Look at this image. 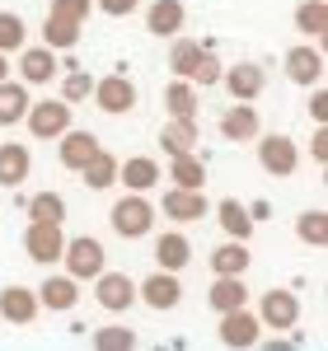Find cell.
<instances>
[{"label": "cell", "instance_id": "6da1fadb", "mask_svg": "<svg viewBox=\"0 0 328 351\" xmlns=\"http://www.w3.org/2000/svg\"><path fill=\"white\" fill-rule=\"evenodd\" d=\"M169 66H174L178 80H188V84H220V61L211 56V47H202V43H192V38H178V33H174Z\"/></svg>", "mask_w": 328, "mask_h": 351}, {"label": "cell", "instance_id": "7a4b0ae2", "mask_svg": "<svg viewBox=\"0 0 328 351\" xmlns=\"http://www.w3.org/2000/svg\"><path fill=\"white\" fill-rule=\"evenodd\" d=\"M113 230L122 234V239H145L150 234V225H155V206L145 202V192H132V197H122V202H113Z\"/></svg>", "mask_w": 328, "mask_h": 351}, {"label": "cell", "instance_id": "3957f363", "mask_svg": "<svg viewBox=\"0 0 328 351\" xmlns=\"http://www.w3.org/2000/svg\"><path fill=\"white\" fill-rule=\"evenodd\" d=\"M61 263H66V276H75V281H94L99 271L108 267V253H104V243H99V239L80 234V239H66Z\"/></svg>", "mask_w": 328, "mask_h": 351}, {"label": "cell", "instance_id": "277c9868", "mask_svg": "<svg viewBox=\"0 0 328 351\" xmlns=\"http://www.w3.org/2000/svg\"><path fill=\"white\" fill-rule=\"evenodd\" d=\"M61 248H66V234H61V225H56V220H28L24 253L33 258V263L52 267V263H61Z\"/></svg>", "mask_w": 328, "mask_h": 351}, {"label": "cell", "instance_id": "5b68a950", "mask_svg": "<svg viewBox=\"0 0 328 351\" xmlns=\"http://www.w3.org/2000/svg\"><path fill=\"white\" fill-rule=\"evenodd\" d=\"M24 122H28V132L38 136V141H56V136L71 127V104H66V99H43V104H28Z\"/></svg>", "mask_w": 328, "mask_h": 351}, {"label": "cell", "instance_id": "8992f818", "mask_svg": "<svg viewBox=\"0 0 328 351\" xmlns=\"http://www.w3.org/2000/svg\"><path fill=\"white\" fill-rule=\"evenodd\" d=\"M94 300L108 309V314H127L132 304H137V281L127 276V271H99L94 276Z\"/></svg>", "mask_w": 328, "mask_h": 351}, {"label": "cell", "instance_id": "52a82bcc", "mask_svg": "<svg viewBox=\"0 0 328 351\" xmlns=\"http://www.w3.org/2000/svg\"><path fill=\"white\" fill-rule=\"evenodd\" d=\"M89 99H94L104 112L122 117V112L137 108V84L127 80L122 71H113V75H104V80H94V94H89Z\"/></svg>", "mask_w": 328, "mask_h": 351}, {"label": "cell", "instance_id": "ba28073f", "mask_svg": "<svg viewBox=\"0 0 328 351\" xmlns=\"http://www.w3.org/2000/svg\"><path fill=\"white\" fill-rule=\"evenodd\" d=\"M137 300H145L155 314H169V309H178V300H183V281H178V271H155V276H145L137 286Z\"/></svg>", "mask_w": 328, "mask_h": 351}, {"label": "cell", "instance_id": "9c48e42d", "mask_svg": "<svg viewBox=\"0 0 328 351\" xmlns=\"http://www.w3.org/2000/svg\"><path fill=\"white\" fill-rule=\"evenodd\" d=\"M258 164H263L272 178H291V173L301 169V150H296L291 136H263V141H258Z\"/></svg>", "mask_w": 328, "mask_h": 351}, {"label": "cell", "instance_id": "30bf717a", "mask_svg": "<svg viewBox=\"0 0 328 351\" xmlns=\"http://www.w3.org/2000/svg\"><path fill=\"white\" fill-rule=\"evenodd\" d=\"M301 319V300L291 295V291H268L263 304H258V324L263 328H277V332H291Z\"/></svg>", "mask_w": 328, "mask_h": 351}, {"label": "cell", "instance_id": "8fae6325", "mask_svg": "<svg viewBox=\"0 0 328 351\" xmlns=\"http://www.w3.org/2000/svg\"><path fill=\"white\" fill-rule=\"evenodd\" d=\"M160 211L169 220H178V225H192V220H202L211 211V202L202 197V188H169L160 202Z\"/></svg>", "mask_w": 328, "mask_h": 351}, {"label": "cell", "instance_id": "7c38bea8", "mask_svg": "<svg viewBox=\"0 0 328 351\" xmlns=\"http://www.w3.org/2000/svg\"><path fill=\"white\" fill-rule=\"evenodd\" d=\"M220 84L230 89V99H239V104H253V99L263 94L268 75H263V66H258V61H239V66L220 71Z\"/></svg>", "mask_w": 328, "mask_h": 351}, {"label": "cell", "instance_id": "4fadbf2b", "mask_svg": "<svg viewBox=\"0 0 328 351\" xmlns=\"http://www.w3.org/2000/svg\"><path fill=\"white\" fill-rule=\"evenodd\" d=\"M286 75H291V84H301V89L319 84L324 80V47H309V43L291 47L286 52Z\"/></svg>", "mask_w": 328, "mask_h": 351}, {"label": "cell", "instance_id": "5bb4252c", "mask_svg": "<svg viewBox=\"0 0 328 351\" xmlns=\"http://www.w3.org/2000/svg\"><path fill=\"white\" fill-rule=\"evenodd\" d=\"M258 332H263V324L248 314L244 304L220 314V342H225V347H258Z\"/></svg>", "mask_w": 328, "mask_h": 351}, {"label": "cell", "instance_id": "9a60e30c", "mask_svg": "<svg viewBox=\"0 0 328 351\" xmlns=\"http://www.w3.org/2000/svg\"><path fill=\"white\" fill-rule=\"evenodd\" d=\"M0 319H10V324H33L38 319V291H28V286H5L0 291Z\"/></svg>", "mask_w": 328, "mask_h": 351}, {"label": "cell", "instance_id": "2e32d148", "mask_svg": "<svg viewBox=\"0 0 328 351\" xmlns=\"http://www.w3.org/2000/svg\"><path fill=\"white\" fill-rule=\"evenodd\" d=\"M117 178H122V188H127V192H150V188H160V164L150 160V155L122 160V164H117Z\"/></svg>", "mask_w": 328, "mask_h": 351}, {"label": "cell", "instance_id": "e0dca14e", "mask_svg": "<svg viewBox=\"0 0 328 351\" xmlns=\"http://www.w3.org/2000/svg\"><path fill=\"white\" fill-rule=\"evenodd\" d=\"M28 169H33L28 145H19V141H5V145H0V188H19V183L28 178Z\"/></svg>", "mask_w": 328, "mask_h": 351}, {"label": "cell", "instance_id": "ac0fdd59", "mask_svg": "<svg viewBox=\"0 0 328 351\" xmlns=\"http://www.w3.org/2000/svg\"><path fill=\"white\" fill-rule=\"evenodd\" d=\"M75 300H80L75 276H47L38 286V309H75Z\"/></svg>", "mask_w": 328, "mask_h": 351}, {"label": "cell", "instance_id": "d6986e66", "mask_svg": "<svg viewBox=\"0 0 328 351\" xmlns=\"http://www.w3.org/2000/svg\"><path fill=\"white\" fill-rule=\"evenodd\" d=\"M188 19V10H183V0H155L150 10H145V28L155 33V38H174L178 28Z\"/></svg>", "mask_w": 328, "mask_h": 351}, {"label": "cell", "instance_id": "ffe728a7", "mask_svg": "<svg viewBox=\"0 0 328 351\" xmlns=\"http://www.w3.org/2000/svg\"><path fill=\"white\" fill-rule=\"evenodd\" d=\"M19 52H24V47H19ZM56 66H61V61H56V52L47 47V43H43V47H28V52L19 56V75H24V84H47L56 75Z\"/></svg>", "mask_w": 328, "mask_h": 351}, {"label": "cell", "instance_id": "44dd1931", "mask_svg": "<svg viewBox=\"0 0 328 351\" xmlns=\"http://www.w3.org/2000/svg\"><path fill=\"white\" fill-rule=\"evenodd\" d=\"M80 178H84V188H94V192L113 188V183H117V155H108V150L99 145V150L80 164Z\"/></svg>", "mask_w": 328, "mask_h": 351}, {"label": "cell", "instance_id": "7402d4cb", "mask_svg": "<svg viewBox=\"0 0 328 351\" xmlns=\"http://www.w3.org/2000/svg\"><path fill=\"white\" fill-rule=\"evenodd\" d=\"M248 263H253V253H248L244 239H230L211 253V271H216V276H244Z\"/></svg>", "mask_w": 328, "mask_h": 351}, {"label": "cell", "instance_id": "603a6c76", "mask_svg": "<svg viewBox=\"0 0 328 351\" xmlns=\"http://www.w3.org/2000/svg\"><path fill=\"white\" fill-rule=\"evenodd\" d=\"M94 150H99V136H94V132H75V127L61 132V164H66V169L80 173V164L89 160Z\"/></svg>", "mask_w": 328, "mask_h": 351}, {"label": "cell", "instance_id": "cb8c5ba5", "mask_svg": "<svg viewBox=\"0 0 328 351\" xmlns=\"http://www.w3.org/2000/svg\"><path fill=\"white\" fill-rule=\"evenodd\" d=\"M192 258V243L188 234H178V230H169V234H160V243H155V263H160L164 271H183Z\"/></svg>", "mask_w": 328, "mask_h": 351}, {"label": "cell", "instance_id": "d4e9b609", "mask_svg": "<svg viewBox=\"0 0 328 351\" xmlns=\"http://www.w3.org/2000/svg\"><path fill=\"white\" fill-rule=\"evenodd\" d=\"M220 136L225 141H253L258 136V112H253V104H239L235 99V108L220 117Z\"/></svg>", "mask_w": 328, "mask_h": 351}, {"label": "cell", "instance_id": "484cf974", "mask_svg": "<svg viewBox=\"0 0 328 351\" xmlns=\"http://www.w3.org/2000/svg\"><path fill=\"white\" fill-rule=\"evenodd\" d=\"M28 89H24V80L19 84H10V75L0 80V127H19L24 122V112H28Z\"/></svg>", "mask_w": 328, "mask_h": 351}, {"label": "cell", "instance_id": "4316f807", "mask_svg": "<svg viewBox=\"0 0 328 351\" xmlns=\"http://www.w3.org/2000/svg\"><path fill=\"white\" fill-rule=\"evenodd\" d=\"M160 145H164V155H188V150H197V117H174L160 132Z\"/></svg>", "mask_w": 328, "mask_h": 351}, {"label": "cell", "instance_id": "83f0119b", "mask_svg": "<svg viewBox=\"0 0 328 351\" xmlns=\"http://www.w3.org/2000/svg\"><path fill=\"white\" fill-rule=\"evenodd\" d=\"M207 300H211V309H216V314L248 304V286H244V276H216V286L207 291Z\"/></svg>", "mask_w": 328, "mask_h": 351}, {"label": "cell", "instance_id": "f1b7e54d", "mask_svg": "<svg viewBox=\"0 0 328 351\" xmlns=\"http://www.w3.org/2000/svg\"><path fill=\"white\" fill-rule=\"evenodd\" d=\"M169 183H174V188H202V183H207V164L197 160V150L169 155Z\"/></svg>", "mask_w": 328, "mask_h": 351}, {"label": "cell", "instance_id": "f546056e", "mask_svg": "<svg viewBox=\"0 0 328 351\" xmlns=\"http://www.w3.org/2000/svg\"><path fill=\"white\" fill-rule=\"evenodd\" d=\"M216 220H220V230H225L230 239H244V243H248V234H253V225H258V220L248 216V211L239 206V202H235V197L216 206Z\"/></svg>", "mask_w": 328, "mask_h": 351}, {"label": "cell", "instance_id": "4dcf8cb0", "mask_svg": "<svg viewBox=\"0 0 328 351\" xmlns=\"http://www.w3.org/2000/svg\"><path fill=\"white\" fill-rule=\"evenodd\" d=\"M80 28L84 24H71V19H61V14H47V24H43V43H47L52 52H71V47L80 43Z\"/></svg>", "mask_w": 328, "mask_h": 351}, {"label": "cell", "instance_id": "1f68e13d", "mask_svg": "<svg viewBox=\"0 0 328 351\" xmlns=\"http://www.w3.org/2000/svg\"><path fill=\"white\" fill-rule=\"evenodd\" d=\"M296 28L305 38H324L328 33V0H305L296 10Z\"/></svg>", "mask_w": 328, "mask_h": 351}, {"label": "cell", "instance_id": "d6a6232c", "mask_svg": "<svg viewBox=\"0 0 328 351\" xmlns=\"http://www.w3.org/2000/svg\"><path fill=\"white\" fill-rule=\"evenodd\" d=\"M164 108H169V117H197V89L188 80H174L164 89Z\"/></svg>", "mask_w": 328, "mask_h": 351}, {"label": "cell", "instance_id": "836d02e7", "mask_svg": "<svg viewBox=\"0 0 328 351\" xmlns=\"http://www.w3.org/2000/svg\"><path fill=\"white\" fill-rule=\"evenodd\" d=\"M28 220H66V197L61 192H38V197H28Z\"/></svg>", "mask_w": 328, "mask_h": 351}, {"label": "cell", "instance_id": "e575fe53", "mask_svg": "<svg viewBox=\"0 0 328 351\" xmlns=\"http://www.w3.org/2000/svg\"><path fill=\"white\" fill-rule=\"evenodd\" d=\"M296 234H301L309 248H324V243H328V216H324V211H301Z\"/></svg>", "mask_w": 328, "mask_h": 351}, {"label": "cell", "instance_id": "d590c367", "mask_svg": "<svg viewBox=\"0 0 328 351\" xmlns=\"http://www.w3.org/2000/svg\"><path fill=\"white\" fill-rule=\"evenodd\" d=\"M94 347L99 351H132L137 347V332L132 328H99L94 332Z\"/></svg>", "mask_w": 328, "mask_h": 351}, {"label": "cell", "instance_id": "8d00e7d4", "mask_svg": "<svg viewBox=\"0 0 328 351\" xmlns=\"http://www.w3.org/2000/svg\"><path fill=\"white\" fill-rule=\"evenodd\" d=\"M24 47V19L0 10V52H19Z\"/></svg>", "mask_w": 328, "mask_h": 351}, {"label": "cell", "instance_id": "74e56055", "mask_svg": "<svg viewBox=\"0 0 328 351\" xmlns=\"http://www.w3.org/2000/svg\"><path fill=\"white\" fill-rule=\"evenodd\" d=\"M89 94H94V75H89V71H71V75L61 80V99H66V104H84Z\"/></svg>", "mask_w": 328, "mask_h": 351}, {"label": "cell", "instance_id": "f35d334b", "mask_svg": "<svg viewBox=\"0 0 328 351\" xmlns=\"http://www.w3.org/2000/svg\"><path fill=\"white\" fill-rule=\"evenodd\" d=\"M89 10H94V0H52L47 14H61V19H71V24H84Z\"/></svg>", "mask_w": 328, "mask_h": 351}, {"label": "cell", "instance_id": "ab89813d", "mask_svg": "<svg viewBox=\"0 0 328 351\" xmlns=\"http://www.w3.org/2000/svg\"><path fill=\"white\" fill-rule=\"evenodd\" d=\"M137 5H141V0H99V10H104V14H113V19H127Z\"/></svg>", "mask_w": 328, "mask_h": 351}, {"label": "cell", "instance_id": "60d3db41", "mask_svg": "<svg viewBox=\"0 0 328 351\" xmlns=\"http://www.w3.org/2000/svg\"><path fill=\"white\" fill-rule=\"evenodd\" d=\"M309 112H314V122H328V94L314 84V99H309Z\"/></svg>", "mask_w": 328, "mask_h": 351}, {"label": "cell", "instance_id": "b9f144b4", "mask_svg": "<svg viewBox=\"0 0 328 351\" xmlns=\"http://www.w3.org/2000/svg\"><path fill=\"white\" fill-rule=\"evenodd\" d=\"M309 155H314V164H328V132H324V127L314 132V145H309Z\"/></svg>", "mask_w": 328, "mask_h": 351}, {"label": "cell", "instance_id": "7bdbcfd3", "mask_svg": "<svg viewBox=\"0 0 328 351\" xmlns=\"http://www.w3.org/2000/svg\"><path fill=\"white\" fill-rule=\"evenodd\" d=\"M10 75V52H0V80Z\"/></svg>", "mask_w": 328, "mask_h": 351}]
</instances>
